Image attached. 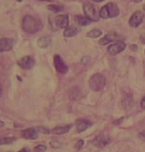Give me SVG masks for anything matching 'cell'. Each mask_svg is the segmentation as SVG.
<instances>
[{"label":"cell","instance_id":"cell-1","mask_svg":"<svg viewBox=\"0 0 145 152\" xmlns=\"http://www.w3.org/2000/svg\"><path fill=\"white\" fill-rule=\"evenodd\" d=\"M22 28L25 33L33 34L41 30L42 24L38 19L30 15H26L22 20Z\"/></svg>","mask_w":145,"mask_h":152},{"label":"cell","instance_id":"cell-2","mask_svg":"<svg viewBox=\"0 0 145 152\" xmlns=\"http://www.w3.org/2000/svg\"><path fill=\"white\" fill-rule=\"evenodd\" d=\"M120 10L119 7L114 3H108L102 6L100 10L99 15L102 19H111L115 18L119 15Z\"/></svg>","mask_w":145,"mask_h":152},{"label":"cell","instance_id":"cell-3","mask_svg":"<svg viewBox=\"0 0 145 152\" xmlns=\"http://www.w3.org/2000/svg\"><path fill=\"white\" fill-rule=\"evenodd\" d=\"M106 77H104L102 74L101 73H96L94 74L88 81V85L90 89L93 91H101L104 89V87L106 86Z\"/></svg>","mask_w":145,"mask_h":152},{"label":"cell","instance_id":"cell-4","mask_svg":"<svg viewBox=\"0 0 145 152\" xmlns=\"http://www.w3.org/2000/svg\"><path fill=\"white\" fill-rule=\"evenodd\" d=\"M83 12L87 18H88L91 21H99L100 15L97 12L95 6L90 3H84L83 4Z\"/></svg>","mask_w":145,"mask_h":152},{"label":"cell","instance_id":"cell-5","mask_svg":"<svg viewBox=\"0 0 145 152\" xmlns=\"http://www.w3.org/2000/svg\"><path fill=\"white\" fill-rule=\"evenodd\" d=\"M144 19V13L141 11H136L131 15V17L128 20V24L130 26L136 28L143 23Z\"/></svg>","mask_w":145,"mask_h":152},{"label":"cell","instance_id":"cell-6","mask_svg":"<svg viewBox=\"0 0 145 152\" xmlns=\"http://www.w3.org/2000/svg\"><path fill=\"white\" fill-rule=\"evenodd\" d=\"M125 48H126V44L122 40H119V41H116L115 43L111 44L107 48V52L111 56H115V55L123 52Z\"/></svg>","mask_w":145,"mask_h":152},{"label":"cell","instance_id":"cell-7","mask_svg":"<svg viewBox=\"0 0 145 152\" xmlns=\"http://www.w3.org/2000/svg\"><path fill=\"white\" fill-rule=\"evenodd\" d=\"M53 65H54L55 69L61 74H66L68 71V67L65 64V62L63 61V59L59 55L54 56V57H53Z\"/></svg>","mask_w":145,"mask_h":152},{"label":"cell","instance_id":"cell-8","mask_svg":"<svg viewBox=\"0 0 145 152\" xmlns=\"http://www.w3.org/2000/svg\"><path fill=\"white\" fill-rule=\"evenodd\" d=\"M53 26H55V27L66 29L69 25V17L66 14L58 15L53 19Z\"/></svg>","mask_w":145,"mask_h":152},{"label":"cell","instance_id":"cell-9","mask_svg":"<svg viewBox=\"0 0 145 152\" xmlns=\"http://www.w3.org/2000/svg\"><path fill=\"white\" fill-rule=\"evenodd\" d=\"M18 64L24 69H31L35 65V60L32 56H25L21 58Z\"/></svg>","mask_w":145,"mask_h":152},{"label":"cell","instance_id":"cell-10","mask_svg":"<svg viewBox=\"0 0 145 152\" xmlns=\"http://www.w3.org/2000/svg\"><path fill=\"white\" fill-rule=\"evenodd\" d=\"M109 142H110V138L106 135H98L92 142L93 145H95V147H98V148L106 147Z\"/></svg>","mask_w":145,"mask_h":152},{"label":"cell","instance_id":"cell-11","mask_svg":"<svg viewBox=\"0 0 145 152\" xmlns=\"http://www.w3.org/2000/svg\"><path fill=\"white\" fill-rule=\"evenodd\" d=\"M14 46V41L10 38H2L0 39V53L12 50Z\"/></svg>","mask_w":145,"mask_h":152},{"label":"cell","instance_id":"cell-12","mask_svg":"<svg viewBox=\"0 0 145 152\" xmlns=\"http://www.w3.org/2000/svg\"><path fill=\"white\" fill-rule=\"evenodd\" d=\"M76 125V129L78 133H82L85 130H87V129H89L92 126V122H90L87 120L85 119H79L76 121L75 122Z\"/></svg>","mask_w":145,"mask_h":152},{"label":"cell","instance_id":"cell-13","mask_svg":"<svg viewBox=\"0 0 145 152\" xmlns=\"http://www.w3.org/2000/svg\"><path fill=\"white\" fill-rule=\"evenodd\" d=\"M22 137H24L26 140H35L38 138V132L36 129H27L21 132Z\"/></svg>","mask_w":145,"mask_h":152},{"label":"cell","instance_id":"cell-14","mask_svg":"<svg viewBox=\"0 0 145 152\" xmlns=\"http://www.w3.org/2000/svg\"><path fill=\"white\" fill-rule=\"evenodd\" d=\"M118 39H120V36L117 34H115V33H109V34H107L103 38H102L99 42H100L101 45H107V44L110 43L112 42L117 41Z\"/></svg>","mask_w":145,"mask_h":152},{"label":"cell","instance_id":"cell-15","mask_svg":"<svg viewBox=\"0 0 145 152\" xmlns=\"http://www.w3.org/2000/svg\"><path fill=\"white\" fill-rule=\"evenodd\" d=\"M81 32V28L76 26H67L64 31L65 37H73Z\"/></svg>","mask_w":145,"mask_h":152},{"label":"cell","instance_id":"cell-16","mask_svg":"<svg viewBox=\"0 0 145 152\" xmlns=\"http://www.w3.org/2000/svg\"><path fill=\"white\" fill-rule=\"evenodd\" d=\"M52 43V38L50 36H45L41 37L38 40V45L41 48H46Z\"/></svg>","mask_w":145,"mask_h":152},{"label":"cell","instance_id":"cell-17","mask_svg":"<svg viewBox=\"0 0 145 152\" xmlns=\"http://www.w3.org/2000/svg\"><path fill=\"white\" fill-rule=\"evenodd\" d=\"M72 125H66V126H59L56 127L53 129V133L55 134H64L67 133L68 131L71 129Z\"/></svg>","mask_w":145,"mask_h":152},{"label":"cell","instance_id":"cell-18","mask_svg":"<svg viewBox=\"0 0 145 152\" xmlns=\"http://www.w3.org/2000/svg\"><path fill=\"white\" fill-rule=\"evenodd\" d=\"M74 20H75L76 23H77L79 26H87V25H89V24L92 22L88 18L84 17V16H82V15H77V16H75V17H74Z\"/></svg>","mask_w":145,"mask_h":152},{"label":"cell","instance_id":"cell-19","mask_svg":"<svg viewBox=\"0 0 145 152\" xmlns=\"http://www.w3.org/2000/svg\"><path fill=\"white\" fill-rule=\"evenodd\" d=\"M102 34V31H101V30H99V29H93V30H91L90 32H88V33H87V37H89V38L95 39V38L100 37Z\"/></svg>","mask_w":145,"mask_h":152},{"label":"cell","instance_id":"cell-20","mask_svg":"<svg viewBox=\"0 0 145 152\" xmlns=\"http://www.w3.org/2000/svg\"><path fill=\"white\" fill-rule=\"evenodd\" d=\"M16 141V137H2L0 138V145L12 144Z\"/></svg>","mask_w":145,"mask_h":152},{"label":"cell","instance_id":"cell-21","mask_svg":"<svg viewBox=\"0 0 145 152\" xmlns=\"http://www.w3.org/2000/svg\"><path fill=\"white\" fill-rule=\"evenodd\" d=\"M48 10H50L51 12H54V13H58V12H62L64 7L61 5H56V4H49L47 6Z\"/></svg>","mask_w":145,"mask_h":152},{"label":"cell","instance_id":"cell-22","mask_svg":"<svg viewBox=\"0 0 145 152\" xmlns=\"http://www.w3.org/2000/svg\"><path fill=\"white\" fill-rule=\"evenodd\" d=\"M46 146L45 145H44V144H40V145H38V146H36L35 148H34V151L35 152H45L46 151Z\"/></svg>","mask_w":145,"mask_h":152},{"label":"cell","instance_id":"cell-23","mask_svg":"<svg viewBox=\"0 0 145 152\" xmlns=\"http://www.w3.org/2000/svg\"><path fill=\"white\" fill-rule=\"evenodd\" d=\"M50 145H51V147L55 148V149H58V148L61 147V143L59 141H57V140H53V141L50 142Z\"/></svg>","mask_w":145,"mask_h":152},{"label":"cell","instance_id":"cell-24","mask_svg":"<svg viewBox=\"0 0 145 152\" xmlns=\"http://www.w3.org/2000/svg\"><path fill=\"white\" fill-rule=\"evenodd\" d=\"M83 145H84V141L83 140H78L77 142H76V143H75V145H74V147H75V149L76 150H81L82 148L83 147Z\"/></svg>","mask_w":145,"mask_h":152},{"label":"cell","instance_id":"cell-25","mask_svg":"<svg viewBox=\"0 0 145 152\" xmlns=\"http://www.w3.org/2000/svg\"><path fill=\"white\" fill-rule=\"evenodd\" d=\"M138 137H139L141 140H143L144 142H145V130L142 131L141 133H139V134H138Z\"/></svg>","mask_w":145,"mask_h":152},{"label":"cell","instance_id":"cell-26","mask_svg":"<svg viewBox=\"0 0 145 152\" xmlns=\"http://www.w3.org/2000/svg\"><path fill=\"white\" fill-rule=\"evenodd\" d=\"M37 130H40V131H42L44 134H50L49 133V130L48 129H44V128H37L36 129Z\"/></svg>","mask_w":145,"mask_h":152},{"label":"cell","instance_id":"cell-27","mask_svg":"<svg viewBox=\"0 0 145 152\" xmlns=\"http://www.w3.org/2000/svg\"><path fill=\"white\" fill-rule=\"evenodd\" d=\"M140 105H141V107L143 109H144L145 110V96L142 99V100H141V103H140Z\"/></svg>","mask_w":145,"mask_h":152},{"label":"cell","instance_id":"cell-28","mask_svg":"<svg viewBox=\"0 0 145 152\" xmlns=\"http://www.w3.org/2000/svg\"><path fill=\"white\" fill-rule=\"evenodd\" d=\"M19 152H31V151L28 149V148H23L21 151H19Z\"/></svg>","mask_w":145,"mask_h":152},{"label":"cell","instance_id":"cell-29","mask_svg":"<svg viewBox=\"0 0 145 152\" xmlns=\"http://www.w3.org/2000/svg\"><path fill=\"white\" fill-rule=\"evenodd\" d=\"M123 118H121L120 121H114V124H120L121 121H123Z\"/></svg>","mask_w":145,"mask_h":152},{"label":"cell","instance_id":"cell-30","mask_svg":"<svg viewBox=\"0 0 145 152\" xmlns=\"http://www.w3.org/2000/svg\"><path fill=\"white\" fill-rule=\"evenodd\" d=\"M4 126V123L3 121H0V128H3Z\"/></svg>","mask_w":145,"mask_h":152},{"label":"cell","instance_id":"cell-31","mask_svg":"<svg viewBox=\"0 0 145 152\" xmlns=\"http://www.w3.org/2000/svg\"><path fill=\"white\" fill-rule=\"evenodd\" d=\"M130 1H132V2H134V3H140L142 0H130Z\"/></svg>","mask_w":145,"mask_h":152},{"label":"cell","instance_id":"cell-32","mask_svg":"<svg viewBox=\"0 0 145 152\" xmlns=\"http://www.w3.org/2000/svg\"><path fill=\"white\" fill-rule=\"evenodd\" d=\"M39 1H45V2H52L53 0H39Z\"/></svg>","mask_w":145,"mask_h":152},{"label":"cell","instance_id":"cell-33","mask_svg":"<svg viewBox=\"0 0 145 152\" xmlns=\"http://www.w3.org/2000/svg\"><path fill=\"white\" fill-rule=\"evenodd\" d=\"M1 94H2V86L0 85V97H1Z\"/></svg>","mask_w":145,"mask_h":152},{"label":"cell","instance_id":"cell-34","mask_svg":"<svg viewBox=\"0 0 145 152\" xmlns=\"http://www.w3.org/2000/svg\"><path fill=\"white\" fill-rule=\"evenodd\" d=\"M93 1H95V2H102L104 0H93Z\"/></svg>","mask_w":145,"mask_h":152},{"label":"cell","instance_id":"cell-35","mask_svg":"<svg viewBox=\"0 0 145 152\" xmlns=\"http://www.w3.org/2000/svg\"><path fill=\"white\" fill-rule=\"evenodd\" d=\"M17 1H18V2H22L23 0H17Z\"/></svg>","mask_w":145,"mask_h":152}]
</instances>
